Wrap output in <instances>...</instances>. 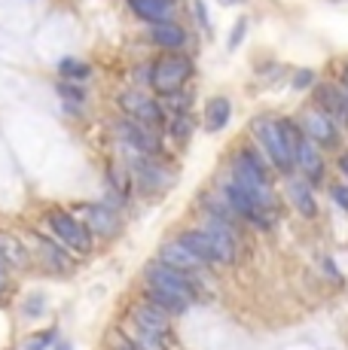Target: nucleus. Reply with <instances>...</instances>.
<instances>
[{"label": "nucleus", "instance_id": "nucleus-1", "mask_svg": "<svg viewBox=\"0 0 348 350\" xmlns=\"http://www.w3.org/2000/svg\"><path fill=\"white\" fill-rule=\"evenodd\" d=\"M192 77V62L184 52H165L150 64V85L162 98H174Z\"/></svg>", "mask_w": 348, "mask_h": 350}, {"label": "nucleus", "instance_id": "nucleus-2", "mask_svg": "<svg viewBox=\"0 0 348 350\" xmlns=\"http://www.w3.org/2000/svg\"><path fill=\"white\" fill-rule=\"evenodd\" d=\"M253 137H257V146L266 152L269 165L275 167L278 174H293V152H290V144H287L284 131H281L278 119L272 116H260L253 122Z\"/></svg>", "mask_w": 348, "mask_h": 350}, {"label": "nucleus", "instance_id": "nucleus-3", "mask_svg": "<svg viewBox=\"0 0 348 350\" xmlns=\"http://www.w3.org/2000/svg\"><path fill=\"white\" fill-rule=\"evenodd\" d=\"M220 195H223L226 207H229L236 217L247 219V223H253V226H260V228H269L272 223H275V213L266 211L263 204H257V201H253V195L247 192L236 177H232V180H223V183H220Z\"/></svg>", "mask_w": 348, "mask_h": 350}, {"label": "nucleus", "instance_id": "nucleus-4", "mask_svg": "<svg viewBox=\"0 0 348 350\" xmlns=\"http://www.w3.org/2000/svg\"><path fill=\"white\" fill-rule=\"evenodd\" d=\"M49 228L58 238V244H64L68 250H73V253H89L92 250V232L83 223H77L71 213L52 211L49 213Z\"/></svg>", "mask_w": 348, "mask_h": 350}, {"label": "nucleus", "instance_id": "nucleus-5", "mask_svg": "<svg viewBox=\"0 0 348 350\" xmlns=\"http://www.w3.org/2000/svg\"><path fill=\"white\" fill-rule=\"evenodd\" d=\"M116 134H119V140H123L125 150H132V152H140V156H156V152H159V134H156V128L138 122V119H132V116L119 119Z\"/></svg>", "mask_w": 348, "mask_h": 350}, {"label": "nucleus", "instance_id": "nucleus-6", "mask_svg": "<svg viewBox=\"0 0 348 350\" xmlns=\"http://www.w3.org/2000/svg\"><path fill=\"white\" fill-rule=\"evenodd\" d=\"M144 278H147V284H156V286L174 289V293L186 295L190 301H196V295H199V286H196V280H192V274L177 271V268L165 265V262H159V259L153 262V265H147Z\"/></svg>", "mask_w": 348, "mask_h": 350}, {"label": "nucleus", "instance_id": "nucleus-7", "mask_svg": "<svg viewBox=\"0 0 348 350\" xmlns=\"http://www.w3.org/2000/svg\"><path fill=\"white\" fill-rule=\"evenodd\" d=\"M119 107L125 110V116L138 119V122H144L150 128H162L165 125L162 104H159V100H153L150 95H144V92H135V89L123 92V95H119Z\"/></svg>", "mask_w": 348, "mask_h": 350}, {"label": "nucleus", "instance_id": "nucleus-8", "mask_svg": "<svg viewBox=\"0 0 348 350\" xmlns=\"http://www.w3.org/2000/svg\"><path fill=\"white\" fill-rule=\"evenodd\" d=\"M125 152L132 156V177H135V183L144 192H159L165 186H171L174 177L159 161H153V156H140V152H132V150H125Z\"/></svg>", "mask_w": 348, "mask_h": 350}, {"label": "nucleus", "instance_id": "nucleus-9", "mask_svg": "<svg viewBox=\"0 0 348 350\" xmlns=\"http://www.w3.org/2000/svg\"><path fill=\"white\" fill-rule=\"evenodd\" d=\"M303 131H306V137H309L314 146H321V150H333V146H339V125L333 122L321 107H314V110L306 113Z\"/></svg>", "mask_w": 348, "mask_h": 350}, {"label": "nucleus", "instance_id": "nucleus-10", "mask_svg": "<svg viewBox=\"0 0 348 350\" xmlns=\"http://www.w3.org/2000/svg\"><path fill=\"white\" fill-rule=\"evenodd\" d=\"M293 165L303 171V180H309V183H321L324 180V159H321V146H314L309 137L297 140V146H293Z\"/></svg>", "mask_w": 348, "mask_h": 350}, {"label": "nucleus", "instance_id": "nucleus-11", "mask_svg": "<svg viewBox=\"0 0 348 350\" xmlns=\"http://www.w3.org/2000/svg\"><path fill=\"white\" fill-rule=\"evenodd\" d=\"M314 100L318 107L333 119L336 125H348V92L333 83H318L314 85Z\"/></svg>", "mask_w": 348, "mask_h": 350}, {"label": "nucleus", "instance_id": "nucleus-12", "mask_svg": "<svg viewBox=\"0 0 348 350\" xmlns=\"http://www.w3.org/2000/svg\"><path fill=\"white\" fill-rule=\"evenodd\" d=\"M144 301L156 305L159 311H165L169 317H180V314L190 311V305H192V301L186 299V295L174 293V289H165V286H156V284H147V289H144Z\"/></svg>", "mask_w": 348, "mask_h": 350}, {"label": "nucleus", "instance_id": "nucleus-13", "mask_svg": "<svg viewBox=\"0 0 348 350\" xmlns=\"http://www.w3.org/2000/svg\"><path fill=\"white\" fill-rule=\"evenodd\" d=\"M132 320H135V326H140L144 332H153V335H159V338H169L171 335L169 314L159 311V308L150 305V301H140V305L132 308Z\"/></svg>", "mask_w": 348, "mask_h": 350}, {"label": "nucleus", "instance_id": "nucleus-14", "mask_svg": "<svg viewBox=\"0 0 348 350\" xmlns=\"http://www.w3.org/2000/svg\"><path fill=\"white\" fill-rule=\"evenodd\" d=\"M83 213H86V223H89V232L101 234V238H113L119 232V213L107 201L104 204H86Z\"/></svg>", "mask_w": 348, "mask_h": 350}, {"label": "nucleus", "instance_id": "nucleus-15", "mask_svg": "<svg viewBox=\"0 0 348 350\" xmlns=\"http://www.w3.org/2000/svg\"><path fill=\"white\" fill-rule=\"evenodd\" d=\"M159 262H165V265L177 268V271H186V274H196L199 268L205 265V262L199 259V256L192 253L186 244H180V241H171V244H165L162 250H159Z\"/></svg>", "mask_w": 348, "mask_h": 350}, {"label": "nucleus", "instance_id": "nucleus-16", "mask_svg": "<svg viewBox=\"0 0 348 350\" xmlns=\"http://www.w3.org/2000/svg\"><path fill=\"white\" fill-rule=\"evenodd\" d=\"M125 3L147 25L171 22V16H174V0H125Z\"/></svg>", "mask_w": 348, "mask_h": 350}, {"label": "nucleus", "instance_id": "nucleus-17", "mask_svg": "<svg viewBox=\"0 0 348 350\" xmlns=\"http://www.w3.org/2000/svg\"><path fill=\"white\" fill-rule=\"evenodd\" d=\"M150 43L159 46L165 52H180L186 46V31L174 22H162V25H150Z\"/></svg>", "mask_w": 348, "mask_h": 350}, {"label": "nucleus", "instance_id": "nucleus-18", "mask_svg": "<svg viewBox=\"0 0 348 350\" xmlns=\"http://www.w3.org/2000/svg\"><path fill=\"white\" fill-rule=\"evenodd\" d=\"M229 116H232V100L223 98V95H214L208 98L205 104V131L208 134H217L229 125Z\"/></svg>", "mask_w": 348, "mask_h": 350}, {"label": "nucleus", "instance_id": "nucleus-19", "mask_svg": "<svg viewBox=\"0 0 348 350\" xmlns=\"http://www.w3.org/2000/svg\"><path fill=\"white\" fill-rule=\"evenodd\" d=\"M287 198L293 201L297 213H303L306 219L318 217V201H314V195H312L309 180H290V183H287Z\"/></svg>", "mask_w": 348, "mask_h": 350}, {"label": "nucleus", "instance_id": "nucleus-20", "mask_svg": "<svg viewBox=\"0 0 348 350\" xmlns=\"http://www.w3.org/2000/svg\"><path fill=\"white\" fill-rule=\"evenodd\" d=\"M0 262L12 268H28L31 256H28V247L22 244V238H16L10 232H0Z\"/></svg>", "mask_w": 348, "mask_h": 350}, {"label": "nucleus", "instance_id": "nucleus-21", "mask_svg": "<svg viewBox=\"0 0 348 350\" xmlns=\"http://www.w3.org/2000/svg\"><path fill=\"white\" fill-rule=\"evenodd\" d=\"M180 244H186L192 253L199 256V259L208 265V262H214V247H211V241H208V232L205 228H192V232H184L180 234Z\"/></svg>", "mask_w": 348, "mask_h": 350}, {"label": "nucleus", "instance_id": "nucleus-22", "mask_svg": "<svg viewBox=\"0 0 348 350\" xmlns=\"http://www.w3.org/2000/svg\"><path fill=\"white\" fill-rule=\"evenodd\" d=\"M40 250H43L46 265H52L55 271H68L71 256L62 250V244H55V241H49V238H40Z\"/></svg>", "mask_w": 348, "mask_h": 350}, {"label": "nucleus", "instance_id": "nucleus-23", "mask_svg": "<svg viewBox=\"0 0 348 350\" xmlns=\"http://www.w3.org/2000/svg\"><path fill=\"white\" fill-rule=\"evenodd\" d=\"M58 73H62L64 79L79 83V79H89L92 77V67L86 62H79V58H62V62H58Z\"/></svg>", "mask_w": 348, "mask_h": 350}, {"label": "nucleus", "instance_id": "nucleus-24", "mask_svg": "<svg viewBox=\"0 0 348 350\" xmlns=\"http://www.w3.org/2000/svg\"><path fill=\"white\" fill-rule=\"evenodd\" d=\"M190 134H192V116H186V113L174 116V122H171V137L184 144V140H190Z\"/></svg>", "mask_w": 348, "mask_h": 350}, {"label": "nucleus", "instance_id": "nucleus-25", "mask_svg": "<svg viewBox=\"0 0 348 350\" xmlns=\"http://www.w3.org/2000/svg\"><path fill=\"white\" fill-rule=\"evenodd\" d=\"M245 37H247V18H236V25H232V31H229V43H226V49L229 52H236L238 46L245 43Z\"/></svg>", "mask_w": 348, "mask_h": 350}, {"label": "nucleus", "instance_id": "nucleus-26", "mask_svg": "<svg viewBox=\"0 0 348 350\" xmlns=\"http://www.w3.org/2000/svg\"><path fill=\"white\" fill-rule=\"evenodd\" d=\"M290 85H293V92H303V89H312V85H314V70H312V67H299V70H297V73H293Z\"/></svg>", "mask_w": 348, "mask_h": 350}, {"label": "nucleus", "instance_id": "nucleus-27", "mask_svg": "<svg viewBox=\"0 0 348 350\" xmlns=\"http://www.w3.org/2000/svg\"><path fill=\"white\" fill-rule=\"evenodd\" d=\"M55 329H46V332H37L34 338L28 341V345H25V350H46L49 345H55Z\"/></svg>", "mask_w": 348, "mask_h": 350}, {"label": "nucleus", "instance_id": "nucleus-28", "mask_svg": "<svg viewBox=\"0 0 348 350\" xmlns=\"http://www.w3.org/2000/svg\"><path fill=\"white\" fill-rule=\"evenodd\" d=\"M43 308H46L43 295H28V299H25V305H22V311H25V317H40V314H43Z\"/></svg>", "mask_w": 348, "mask_h": 350}, {"label": "nucleus", "instance_id": "nucleus-29", "mask_svg": "<svg viewBox=\"0 0 348 350\" xmlns=\"http://www.w3.org/2000/svg\"><path fill=\"white\" fill-rule=\"evenodd\" d=\"M58 95H62L64 100H73V104H83V100H86V92L79 89V85H73V83H62V85H58Z\"/></svg>", "mask_w": 348, "mask_h": 350}, {"label": "nucleus", "instance_id": "nucleus-30", "mask_svg": "<svg viewBox=\"0 0 348 350\" xmlns=\"http://www.w3.org/2000/svg\"><path fill=\"white\" fill-rule=\"evenodd\" d=\"M330 198L336 201L339 207L348 213V186L345 183H336V186H330Z\"/></svg>", "mask_w": 348, "mask_h": 350}, {"label": "nucleus", "instance_id": "nucleus-31", "mask_svg": "<svg viewBox=\"0 0 348 350\" xmlns=\"http://www.w3.org/2000/svg\"><path fill=\"white\" fill-rule=\"evenodd\" d=\"M192 10H196V18H199V25L211 31V16H208V6H205V0H196V3H192Z\"/></svg>", "mask_w": 348, "mask_h": 350}, {"label": "nucleus", "instance_id": "nucleus-32", "mask_svg": "<svg viewBox=\"0 0 348 350\" xmlns=\"http://www.w3.org/2000/svg\"><path fill=\"white\" fill-rule=\"evenodd\" d=\"M339 171L348 177V152H345V156H339Z\"/></svg>", "mask_w": 348, "mask_h": 350}, {"label": "nucleus", "instance_id": "nucleus-33", "mask_svg": "<svg viewBox=\"0 0 348 350\" xmlns=\"http://www.w3.org/2000/svg\"><path fill=\"white\" fill-rule=\"evenodd\" d=\"M55 350H73V345H71V341H58Z\"/></svg>", "mask_w": 348, "mask_h": 350}, {"label": "nucleus", "instance_id": "nucleus-34", "mask_svg": "<svg viewBox=\"0 0 348 350\" xmlns=\"http://www.w3.org/2000/svg\"><path fill=\"white\" fill-rule=\"evenodd\" d=\"M116 350H138V347H135V345H132V341H125V345H119Z\"/></svg>", "mask_w": 348, "mask_h": 350}, {"label": "nucleus", "instance_id": "nucleus-35", "mask_svg": "<svg viewBox=\"0 0 348 350\" xmlns=\"http://www.w3.org/2000/svg\"><path fill=\"white\" fill-rule=\"evenodd\" d=\"M220 3H226V6H229V3H242V0H220Z\"/></svg>", "mask_w": 348, "mask_h": 350}, {"label": "nucleus", "instance_id": "nucleus-36", "mask_svg": "<svg viewBox=\"0 0 348 350\" xmlns=\"http://www.w3.org/2000/svg\"><path fill=\"white\" fill-rule=\"evenodd\" d=\"M345 85H348V67H345Z\"/></svg>", "mask_w": 348, "mask_h": 350}, {"label": "nucleus", "instance_id": "nucleus-37", "mask_svg": "<svg viewBox=\"0 0 348 350\" xmlns=\"http://www.w3.org/2000/svg\"><path fill=\"white\" fill-rule=\"evenodd\" d=\"M0 271H3V262H0Z\"/></svg>", "mask_w": 348, "mask_h": 350}]
</instances>
